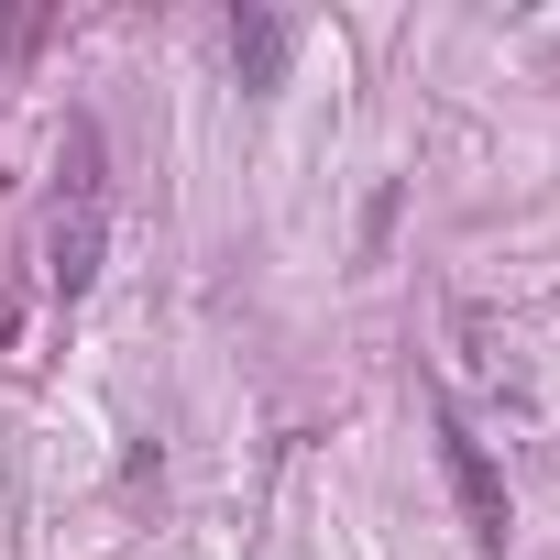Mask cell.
I'll use <instances>...</instances> for the list:
<instances>
[{"label": "cell", "instance_id": "cell-1", "mask_svg": "<svg viewBox=\"0 0 560 560\" xmlns=\"http://www.w3.org/2000/svg\"><path fill=\"white\" fill-rule=\"evenodd\" d=\"M67 187H78V198L56 209L45 275H56V298H89V275H100V231H110V220H100V132H89V121L67 132Z\"/></svg>", "mask_w": 560, "mask_h": 560}, {"label": "cell", "instance_id": "cell-2", "mask_svg": "<svg viewBox=\"0 0 560 560\" xmlns=\"http://www.w3.org/2000/svg\"><path fill=\"white\" fill-rule=\"evenodd\" d=\"M440 472H451V505H462L472 549H483V560H505V538H516V505H505V472H494V451L472 440V418H451V407H440Z\"/></svg>", "mask_w": 560, "mask_h": 560}, {"label": "cell", "instance_id": "cell-3", "mask_svg": "<svg viewBox=\"0 0 560 560\" xmlns=\"http://www.w3.org/2000/svg\"><path fill=\"white\" fill-rule=\"evenodd\" d=\"M287 56H298V23H287V12H231V67H242V89H287Z\"/></svg>", "mask_w": 560, "mask_h": 560}]
</instances>
